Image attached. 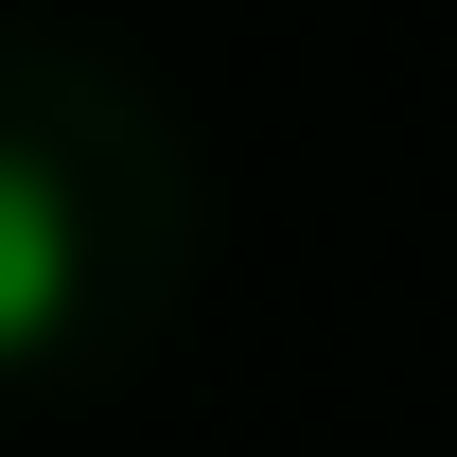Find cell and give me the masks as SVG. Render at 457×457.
Masks as SVG:
<instances>
[{"mask_svg":"<svg viewBox=\"0 0 457 457\" xmlns=\"http://www.w3.org/2000/svg\"><path fill=\"white\" fill-rule=\"evenodd\" d=\"M54 335H71V194L0 159V370H36Z\"/></svg>","mask_w":457,"mask_h":457,"instance_id":"obj_1","label":"cell"}]
</instances>
